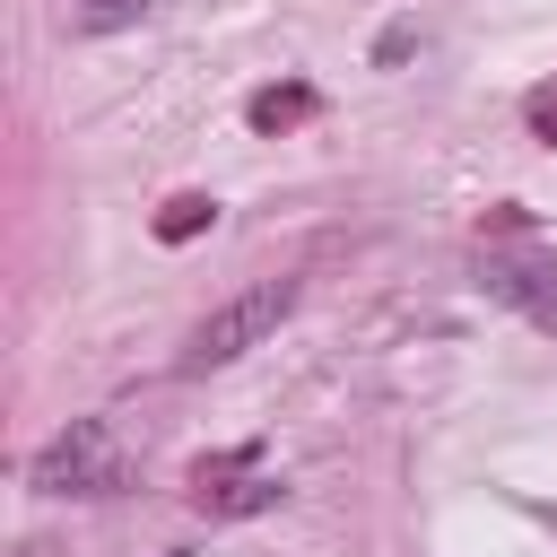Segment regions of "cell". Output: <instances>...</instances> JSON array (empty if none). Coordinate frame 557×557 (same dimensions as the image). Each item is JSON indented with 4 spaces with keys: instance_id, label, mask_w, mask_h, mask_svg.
<instances>
[{
    "instance_id": "6da1fadb",
    "label": "cell",
    "mask_w": 557,
    "mask_h": 557,
    "mask_svg": "<svg viewBox=\"0 0 557 557\" xmlns=\"http://www.w3.org/2000/svg\"><path fill=\"white\" fill-rule=\"evenodd\" d=\"M296 313V278H261V287H244V296H226L191 339H183V374H209V366H235L244 348H261L278 322Z\"/></svg>"
},
{
    "instance_id": "7a4b0ae2",
    "label": "cell",
    "mask_w": 557,
    "mask_h": 557,
    "mask_svg": "<svg viewBox=\"0 0 557 557\" xmlns=\"http://www.w3.org/2000/svg\"><path fill=\"white\" fill-rule=\"evenodd\" d=\"M26 479H35L44 496H113V487L131 479V461H122V435H113L104 418H70V426L26 461Z\"/></svg>"
},
{
    "instance_id": "3957f363",
    "label": "cell",
    "mask_w": 557,
    "mask_h": 557,
    "mask_svg": "<svg viewBox=\"0 0 557 557\" xmlns=\"http://www.w3.org/2000/svg\"><path fill=\"white\" fill-rule=\"evenodd\" d=\"M479 278H487V296H505V305H522L540 331H557V261H548V252L496 244V252L479 261Z\"/></svg>"
},
{
    "instance_id": "277c9868",
    "label": "cell",
    "mask_w": 557,
    "mask_h": 557,
    "mask_svg": "<svg viewBox=\"0 0 557 557\" xmlns=\"http://www.w3.org/2000/svg\"><path fill=\"white\" fill-rule=\"evenodd\" d=\"M200 505H209V513H261V505H278V479H226V487L209 479Z\"/></svg>"
},
{
    "instance_id": "5b68a950",
    "label": "cell",
    "mask_w": 557,
    "mask_h": 557,
    "mask_svg": "<svg viewBox=\"0 0 557 557\" xmlns=\"http://www.w3.org/2000/svg\"><path fill=\"white\" fill-rule=\"evenodd\" d=\"M305 104H313L305 87H270V96H252V122H261V131H278V122H296Z\"/></svg>"
},
{
    "instance_id": "8992f818",
    "label": "cell",
    "mask_w": 557,
    "mask_h": 557,
    "mask_svg": "<svg viewBox=\"0 0 557 557\" xmlns=\"http://www.w3.org/2000/svg\"><path fill=\"white\" fill-rule=\"evenodd\" d=\"M218 218V200H174L165 209V235H191V226H209Z\"/></svg>"
},
{
    "instance_id": "52a82bcc",
    "label": "cell",
    "mask_w": 557,
    "mask_h": 557,
    "mask_svg": "<svg viewBox=\"0 0 557 557\" xmlns=\"http://www.w3.org/2000/svg\"><path fill=\"white\" fill-rule=\"evenodd\" d=\"M531 122H540V139H557V87H540V96H531Z\"/></svg>"
},
{
    "instance_id": "ba28073f",
    "label": "cell",
    "mask_w": 557,
    "mask_h": 557,
    "mask_svg": "<svg viewBox=\"0 0 557 557\" xmlns=\"http://www.w3.org/2000/svg\"><path fill=\"white\" fill-rule=\"evenodd\" d=\"M139 9H148V0H87V17H96V26H113V17H139Z\"/></svg>"
},
{
    "instance_id": "9c48e42d",
    "label": "cell",
    "mask_w": 557,
    "mask_h": 557,
    "mask_svg": "<svg viewBox=\"0 0 557 557\" xmlns=\"http://www.w3.org/2000/svg\"><path fill=\"white\" fill-rule=\"evenodd\" d=\"M165 557H191V548H165Z\"/></svg>"
},
{
    "instance_id": "30bf717a",
    "label": "cell",
    "mask_w": 557,
    "mask_h": 557,
    "mask_svg": "<svg viewBox=\"0 0 557 557\" xmlns=\"http://www.w3.org/2000/svg\"><path fill=\"white\" fill-rule=\"evenodd\" d=\"M17 557H35V548H17Z\"/></svg>"
}]
</instances>
